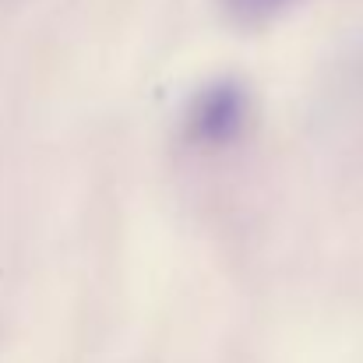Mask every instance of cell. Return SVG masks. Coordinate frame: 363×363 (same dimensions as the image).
<instances>
[{
	"label": "cell",
	"mask_w": 363,
	"mask_h": 363,
	"mask_svg": "<svg viewBox=\"0 0 363 363\" xmlns=\"http://www.w3.org/2000/svg\"><path fill=\"white\" fill-rule=\"evenodd\" d=\"M254 92L240 78L205 82L180 113V145L191 155H226L240 148L254 127Z\"/></svg>",
	"instance_id": "6da1fadb"
},
{
	"label": "cell",
	"mask_w": 363,
	"mask_h": 363,
	"mask_svg": "<svg viewBox=\"0 0 363 363\" xmlns=\"http://www.w3.org/2000/svg\"><path fill=\"white\" fill-rule=\"evenodd\" d=\"M332 127L346 134L350 145L363 148V39L357 43L353 57L339 71V82L332 89Z\"/></svg>",
	"instance_id": "7a4b0ae2"
},
{
	"label": "cell",
	"mask_w": 363,
	"mask_h": 363,
	"mask_svg": "<svg viewBox=\"0 0 363 363\" xmlns=\"http://www.w3.org/2000/svg\"><path fill=\"white\" fill-rule=\"evenodd\" d=\"M296 0H223V7L240 21V25H264L272 18H279L282 11H289Z\"/></svg>",
	"instance_id": "3957f363"
}]
</instances>
